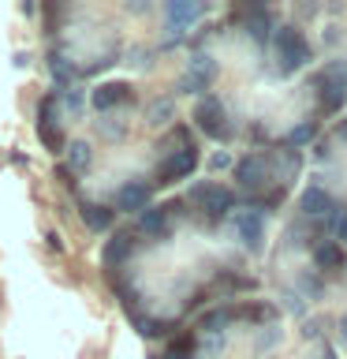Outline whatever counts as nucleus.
Returning <instances> with one entry per match:
<instances>
[{"label": "nucleus", "instance_id": "f257e3e1", "mask_svg": "<svg viewBox=\"0 0 347 359\" xmlns=\"http://www.w3.org/2000/svg\"><path fill=\"white\" fill-rule=\"evenodd\" d=\"M273 41H276V56H280V67H284V72H295V67L310 64V45L302 38V30L280 27L273 34Z\"/></svg>", "mask_w": 347, "mask_h": 359}, {"label": "nucleus", "instance_id": "f03ea898", "mask_svg": "<svg viewBox=\"0 0 347 359\" xmlns=\"http://www.w3.org/2000/svg\"><path fill=\"white\" fill-rule=\"evenodd\" d=\"M190 202H198L209 217H224V213L235 206V195L220 184H194L190 187Z\"/></svg>", "mask_w": 347, "mask_h": 359}, {"label": "nucleus", "instance_id": "7ed1b4c3", "mask_svg": "<svg viewBox=\"0 0 347 359\" xmlns=\"http://www.w3.org/2000/svg\"><path fill=\"white\" fill-rule=\"evenodd\" d=\"M194 120H198V128L209 135V139H228V116H224V105H220V97H201L198 101V109H194Z\"/></svg>", "mask_w": 347, "mask_h": 359}, {"label": "nucleus", "instance_id": "20e7f679", "mask_svg": "<svg viewBox=\"0 0 347 359\" xmlns=\"http://www.w3.org/2000/svg\"><path fill=\"white\" fill-rule=\"evenodd\" d=\"M194 168H198V150H194V146H183V150L168 154L164 161H161L157 180H161V184H176V180H187Z\"/></svg>", "mask_w": 347, "mask_h": 359}, {"label": "nucleus", "instance_id": "39448f33", "mask_svg": "<svg viewBox=\"0 0 347 359\" xmlns=\"http://www.w3.org/2000/svg\"><path fill=\"white\" fill-rule=\"evenodd\" d=\"M344 97H347V79H344L340 67H329L325 79H321V105H325V112H336L344 105Z\"/></svg>", "mask_w": 347, "mask_h": 359}, {"label": "nucleus", "instance_id": "423d86ee", "mask_svg": "<svg viewBox=\"0 0 347 359\" xmlns=\"http://www.w3.org/2000/svg\"><path fill=\"white\" fill-rule=\"evenodd\" d=\"M235 232H239V240L250 247V251H257V247H262V236H265V229H262V213H257V210L235 213Z\"/></svg>", "mask_w": 347, "mask_h": 359}, {"label": "nucleus", "instance_id": "0eeeda50", "mask_svg": "<svg viewBox=\"0 0 347 359\" xmlns=\"http://www.w3.org/2000/svg\"><path fill=\"white\" fill-rule=\"evenodd\" d=\"M116 206L120 210H134V213H142L146 206H150V184H139V180H134V184H123L120 187V195H116Z\"/></svg>", "mask_w": 347, "mask_h": 359}, {"label": "nucleus", "instance_id": "6e6552de", "mask_svg": "<svg viewBox=\"0 0 347 359\" xmlns=\"http://www.w3.org/2000/svg\"><path fill=\"white\" fill-rule=\"evenodd\" d=\"M235 180H239L243 187H257V184H265V157H243L239 165H235Z\"/></svg>", "mask_w": 347, "mask_h": 359}, {"label": "nucleus", "instance_id": "1a4fd4ad", "mask_svg": "<svg viewBox=\"0 0 347 359\" xmlns=\"http://www.w3.org/2000/svg\"><path fill=\"white\" fill-rule=\"evenodd\" d=\"M131 255H134V240H131L127 232H120V236H112V240L105 243L101 262H105V266H120V262H127Z\"/></svg>", "mask_w": 347, "mask_h": 359}, {"label": "nucleus", "instance_id": "9d476101", "mask_svg": "<svg viewBox=\"0 0 347 359\" xmlns=\"http://www.w3.org/2000/svg\"><path fill=\"white\" fill-rule=\"evenodd\" d=\"M127 97H131V86H127V83H101V86L94 90V105H97V109H116V105H123Z\"/></svg>", "mask_w": 347, "mask_h": 359}, {"label": "nucleus", "instance_id": "9b49d317", "mask_svg": "<svg viewBox=\"0 0 347 359\" xmlns=\"http://www.w3.org/2000/svg\"><path fill=\"white\" fill-rule=\"evenodd\" d=\"M78 213H83V221H86L94 232H105L108 224H112V210L97 206V202H83V206H78Z\"/></svg>", "mask_w": 347, "mask_h": 359}, {"label": "nucleus", "instance_id": "f8f14e48", "mask_svg": "<svg viewBox=\"0 0 347 359\" xmlns=\"http://www.w3.org/2000/svg\"><path fill=\"white\" fill-rule=\"evenodd\" d=\"M198 15H201V4H168V22H172L176 34L183 27H190Z\"/></svg>", "mask_w": 347, "mask_h": 359}, {"label": "nucleus", "instance_id": "ddd939ff", "mask_svg": "<svg viewBox=\"0 0 347 359\" xmlns=\"http://www.w3.org/2000/svg\"><path fill=\"white\" fill-rule=\"evenodd\" d=\"M299 206H302V213H310V217H318V213H329V210H332V198L325 195L321 187H310L306 195H302V202H299Z\"/></svg>", "mask_w": 347, "mask_h": 359}, {"label": "nucleus", "instance_id": "4468645a", "mask_svg": "<svg viewBox=\"0 0 347 359\" xmlns=\"http://www.w3.org/2000/svg\"><path fill=\"white\" fill-rule=\"evenodd\" d=\"M139 229L150 232V236H164L168 232V210H142Z\"/></svg>", "mask_w": 347, "mask_h": 359}, {"label": "nucleus", "instance_id": "2eb2a0df", "mask_svg": "<svg viewBox=\"0 0 347 359\" xmlns=\"http://www.w3.org/2000/svg\"><path fill=\"white\" fill-rule=\"evenodd\" d=\"M313 262H318L321 269H332V266L344 262V255H340V247H336L332 240H325V243L313 247Z\"/></svg>", "mask_w": 347, "mask_h": 359}, {"label": "nucleus", "instance_id": "dca6fc26", "mask_svg": "<svg viewBox=\"0 0 347 359\" xmlns=\"http://www.w3.org/2000/svg\"><path fill=\"white\" fill-rule=\"evenodd\" d=\"M67 157H71V168L75 172H83V168H90V146L86 142H71V150H67Z\"/></svg>", "mask_w": 347, "mask_h": 359}, {"label": "nucleus", "instance_id": "f3484780", "mask_svg": "<svg viewBox=\"0 0 347 359\" xmlns=\"http://www.w3.org/2000/svg\"><path fill=\"white\" fill-rule=\"evenodd\" d=\"M38 135H41V142L49 146V150H64V135L56 123H38Z\"/></svg>", "mask_w": 347, "mask_h": 359}, {"label": "nucleus", "instance_id": "a211bd4d", "mask_svg": "<svg viewBox=\"0 0 347 359\" xmlns=\"http://www.w3.org/2000/svg\"><path fill=\"white\" fill-rule=\"evenodd\" d=\"M313 135H318V123L306 120V123H299V128L288 135V146H306V142L313 139Z\"/></svg>", "mask_w": 347, "mask_h": 359}, {"label": "nucleus", "instance_id": "6ab92c4d", "mask_svg": "<svg viewBox=\"0 0 347 359\" xmlns=\"http://www.w3.org/2000/svg\"><path fill=\"white\" fill-rule=\"evenodd\" d=\"M232 314H235V311H213V314H206V318H201V330H209V333H220L224 325L232 322Z\"/></svg>", "mask_w": 347, "mask_h": 359}, {"label": "nucleus", "instance_id": "aec40b11", "mask_svg": "<svg viewBox=\"0 0 347 359\" xmlns=\"http://www.w3.org/2000/svg\"><path fill=\"white\" fill-rule=\"evenodd\" d=\"M250 34H254V41H265L269 38V15H265L262 8L250 11Z\"/></svg>", "mask_w": 347, "mask_h": 359}, {"label": "nucleus", "instance_id": "412c9836", "mask_svg": "<svg viewBox=\"0 0 347 359\" xmlns=\"http://www.w3.org/2000/svg\"><path fill=\"white\" fill-rule=\"evenodd\" d=\"M64 101H67V109H78V105H83V94H78V90H71Z\"/></svg>", "mask_w": 347, "mask_h": 359}, {"label": "nucleus", "instance_id": "4be33fe9", "mask_svg": "<svg viewBox=\"0 0 347 359\" xmlns=\"http://www.w3.org/2000/svg\"><path fill=\"white\" fill-rule=\"evenodd\" d=\"M228 165H232L228 154H217V157H213V168H228Z\"/></svg>", "mask_w": 347, "mask_h": 359}, {"label": "nucleus", "instance_id": "5701e85b", "mask_svg": "<svg viewBox=\"0 0 347 359\" xmlns=\"http://www.w3.org/2000/svg\"><path fill=\"white\" fill-rule=\"evenodd\" d=\"M336 232H340V240H347V213H344V217H336Z\"/></svg>", "mask_w": 347, "mask_h": 359}, {"label": "nucleus", "instance_id": "b1692460", "mask_svg": "<svg viewBox=\"0 0 347 359\" xmlns=\"http://www.w3.org/2000/svg\"><path fill=\"white\" fill-rule=\"evenodd\" d=\"M157 359H190V355H157Z\"/></svg>", "mask_w": 347, "mask_h": 359}, {"label": "nucleus", "instance_id": "393cba45", "mask_svg": "<svg viewBox=\"0 0 347 359\" xmlns=\"http://www.w3.org/2000/svg\"><path fill=\"white\" fill-rule=\"evenodd\" d=\"M344 337H347V314H344Z\"/></svg>", "mask_w": 347, "mask_h": 359}, {"label": "nucleus", "instance_id": "a878e982", "mask_svg": "<svg viewBox=\"0 0 347 359\" xmlns=\"http://www.w3.org/2000/svg\"><path fill=\"white\" fill-rule=\"evenodd\" d=\"M325 359H336V355H332V352H325Z\"/></svg>", "mask_w": 347, "mask_h": 359}]
</instances>
